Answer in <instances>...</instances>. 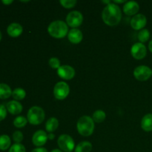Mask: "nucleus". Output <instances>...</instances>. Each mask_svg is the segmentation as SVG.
I'll use <instances>...</instances> for the list:
<instances>
[{"instance_id":"f257e3e1","label":"nucleus","mask_w":152,"mask_h":152,"mask_svg":"<svg viewBox=\"0 0 152 152\" xmlns=\"http://www.w3.org/2000/svg\"><path fill=\"white\" fill-rule=\"evenodd\" d=\"M102 18L105 24L108 26H116L122 19V12L117 4L111 2L103 9Z\"/></svg>"},{"instance_id":"f03ea898","label":"nucleus","mask_w":152,"mask_h":152,"mask_svg":"<svg viewBox=\"0 0 152 152\" xmlns=\"http://www.w3.org/2000/svg\"><path fill=\"white\" fill-rule=\"evenodd\" d=\"M94 121L88 116H83L77 121V131L83 137L91 136L94 131Z\"/></svg>"},{"instance_id":"7ed1b4c3","label":"nucleus","mask_w":152,"mask_h":152,"mask_svg":"<svg viewBox=\"0 0 152 152\" xmlns=\"http://www.w3.org/2000/svg\"><path fill=\"white\" fill-rule=\"evenodd\" d=\"M48 31L52 37L56 39H62L68 34V25L65 22L56 20L52 22L48 28Z\"/></svg>"},{"instance_id":"20e7f679","label":"nucleus","mask_w":152,"mask_h":152,"mask_svg":"<svg viewBox=\"0 0 152 152\" xmlns=\"http://www.w3.org/2000/svg\"><path fill=\"white\" fill-rule=\"evenodd\" d=\"M45 114L41 107L33 106L28 110L27 114V120L33 126H38L41 124L45 120Z\"/></svg>"},{"instance_id":"39448f33","label":"nucleus","mask_w":152,"mask_h":152,"mask_svg":"<svg viewBox=\"0 0 152 152\" xmlns=\"http://www.w3.org/2000/svg\"><path fill=\"white\" fill-rule=\"evenodd\" d=\"M59 148L62 151L71 152L75 149V143L70 135L62 134L59 137L57 140Z\"/></svg>"},{"instance_id":"423d86ee","label":"nucleus","mask_w":152,"mask_h":152,"mask_svg":"<svg viewBox=\"0 0 152 152\" xmlns=\"http://www.w3.org/2000/svg\"><path fill=\"white\" fill-rule=\"evenodd\" d=\"M70 93V87L65 82H59L56 83L53 88V95L59 100L65 99Z\"/></svg>"},{"instance_id":"0eeeda50","label":"nucleus","mask_w":152,"mask_h":152,"mask_svg":"<svg viewBox=\"0 0 152 152\" xmlns=\"http://www.w3.org/2000/svg\"><path fill=\"white\" fill-rule=\"evenodd\" d=\"M152 76V70L146 65H140L134 71V77L139 81H146Z\"/></svg>"},{"instance_id":"6e6552de","label":"nucleus","mask_w":152,"mask_h":152,"mask_svg":"<svg viewBox=\"0 0 152 152\" xmlns=\"http://www.w3.org/2000/svg\"><path fill=\"white\" fill-rule=\"evenodd\" d=\"M83 22V16L80 11L74 10L67 15L66 22L70 27L76 28L80 26Z\"/></svg>"},{"instance_id":"1a4fd4ad","label":"nucleus","mask_w":152,"mask_h":152,"mask_svg":"<svg viewBox=\"0 0 152 152\" xmlns=\"http://www.w3.org/2000/svg\"><path fill=\"white\" fill-rule=\"evenodd\" d=\"M131 53L134 59L140 60L144 59L146 56L147 48L142 43L137 42L132 45L131 48Z\"/></svg>"},{"instance_id":"9d476101","label":"nucleus","mask_w":152,"mask_h":152,"mask_svg":"<svg viewBox=\"0 0 152 152\" xmlns=\"http://www.w3.org/2000/svg\"><path fill=\"white\" fill-rule=\"evenodd\" d=\"M57 74L62 80H72L75 76V70L70 65H61L57 69Z\"/></svg>"},{"instance_id":"9b49d317","label":"nucleus","mask_w":152,"mask_h":152,"mask_svg":"<svg viewBox=\"0 0 152 152\" xmlns=\"http://www.w3.org/2000/svg\"><path fill=\"white\" fill-rule=\"evenodd\" d=\"M147 23V19L145 17V15L141 14V13H138L135 16H133L132 19H131V26L134 30L136 31H139V30L143 29L144 27L146 25Z\"/></svg>"},{"instance_id":"f8f14e48","label":"nucleus","mask_w":152,"mask_h":152,"mask_svg":"<svg viewBox=\"0 0 152 152\" xmlns=\"http://www.w3.org/2000/svg\"><path fill=\"white\" fill-rule=\"evenodd\" d=\"M48 140V134L45 131L39 130L34 134L32 137V142L34 145L37 147H42L46 143Z\"/></svg>"},{"instance_id":"ddd939ff","label":"nucleus","mask_w":152,"mask_h":152,"mask_svg":"<svg viewBox=\"0 0 152 152\" xmlns=\"http://www.w3.org/2000/svg\"><path fill=\"white\" fill-rule=\"evenodd\" d=\"M139 10V4L134 1H126L123 6V12L127 16H135Z\"/></svg>"},{"instance_id":"4468645a","label":"nucleus","mask_w":152,"mask_h":152,"mask_svg":"<svg viewBox=\"0 0 152 152\" xmlns=\"http://www.w3.org/2000/svg\"><path fill=\"white\" fill-rule=\"evenodd\" d=\"M7 32L10 37L16 38V37H19L23 32V28L22 25L16 22L10 24L7 28Z\"/></svg>"},{"instance_id":"2eb2a0df","label":"nucleus","mask_w":152,"mask_h":152,"mask_svg":"<svg viewBox=\"0 0 152 152\" xmlns=\"http://www.w3.org/2000/svg\"><path fill=\"white\" fill-rule=\"evenodd\" d=\"M68 40L73 44H79L83 39V33L81 31L77 28H73L68 34Z\"/></svg>"},{"instance_id":"dca6fc26","label":"nucleus","mask_w":152,"mask_h":152,"mask_svg":"<svg viewBox=\"0 0 152 152\" xmlns=\"http://www.w3.org/2000/svg\"><path fill=\"white\" fill-rule=\"evenodd\" d=\"M6 108L10 114H13V115L19 114L22 111V104L16 100L10 101L7 102L6 105Z\"/></svg>"},{"instance_id":"f3484780","label":"nucleus","mask_w":152,"mask_h":152,"mask_svg":"<svg viewBox=\"0 0 152 152\" xmlns=\"http://www.w3.org/2000/svg\"><path fill=\"white\" fill-rule=\"evenodd\" d=\"M141 128L146 132H152V114H148L142 117Z\"/></svg>"},{"instance_id":"a211bd4d","label":"nucleus","mask_w":152,"mask_h":152,"mask_svg":"<svg viewBox=\"0 0 152 152\" xmlns=\"http://www.w3.org/2000/svg\"><path fill=\"white\" fill-rule=\"evenodd\" d=\"M59 127V120L56 117H50L45 123V129L49 133H53Z\"/></svg>"},{"instance_id":"6ab92c4d","label":"nucleus","mask_w":152,"mask_h":152,"mask_svg":"<svg viewBox=\"0 0 152 152\" xmlns=\"http://www.w3.org/2000/svg\"><path fill=\"white\" fill-rule=\"evenodd\" d=\"M12 96L11 88L5 83H0V99H6Z\"/></svg>"},{"instance_id":"aec40b11","label":"nucleus","mask_w":152,"mask_h":152,"mask_svg":"<svg viewBox=\"0 0 152 152\" xmlns=\"http://www.w3.org/2000/svg\"><path fill=\"white\" fill-rule=\"evenodd\" d=\"M92 150V144L88 141H83L80 142L75 147V152H91Z\"/></svg>"},{"instance_id":"412c9836","label":"nucleus","mask_w":152,"mask_h":152,"mask_svg":"<svg viewBox=\"0 0 152 152\" xmlns=\"http://www.w3.org/2000/svg\"><path fill=\"white\" fill-rule=\"evenodd\" d=\"M11 144L10 137L6 134H3L0 136V150L6 151L8 149Z\"/></svg>"},{"instance_id":"4be33fe9","label":"nucleus","mask_w":152,"mask_h":152,"mask_svg":"<svg viewBox=\"0 0 152 152\" xmlns=\"http://www.w3.org/2000/svg\"><path fill=\"white\" fill-rule=\"evenodd\" d=\"M105 117H106V114H105V111H102V110H97V111L94 112L91 118L93 119L94 122L99 123L103 122L105 120Z\"/></svg>"},{"instance_id":"5701e85b","label":"nucleus","mask_w":152,"mask_h":152,"mask_svg":"<svg viewBox=\"0 0 152 152\" xmlns=\"http://www.w3.org/2000/svg\"><path fill=\"white\" fill-rule=\"evenodd\" d=\"M26 96V92L22 88H16L12 91V96L16 100H22Z\"/></svg>"},{"instance_id":"b1692460","label":"nucleus","mask_w":152,"mask_h":152,"mask_svg":"<svg viewBox=\"0 0 152 152\" xmlns=\"http://www.w3.org/2000/svg\"><path fill=\"white\" fill-rule=\"evenodd\" d=\"M138 39L141 43L143 44L144 42H146L150 38V32L148 29H142L138 33Z\"/></svg>"},{"instance_id":"393cba45","label":"nucleus","mask_w":152,"mask_h":152,"mask_svg":"<svg viewBox=\"0 0 152 152\" xmlns=\"http://www.w3.org/2000/svg\"><path fill=\"white\" fill-rule=\"evenodd\" d=\"M27 123H28V120L23 116H19L13 120V125L15 127L18 128V129L25 127L27 125Z\"/></svg>"},{"instance_id":"a878e982","label":"nucleus","mask_w":152,"mask_h":152,"mask_svg":"<svg viewBox=\"0 0 152 152\" xmlns=\"http://www.w3.org/2000/svg\"><path fill=\"white\" fill-rule=\"evenodd\" d=\"M8 152H26V149L22 144L14 143L9 148Z\"/></svg>"},{"instance_id":"bb28decb","label":"nucleus","mask_w":152,"mask_h":152,"mask_svg":"<svg viewBox=\"0 0 152 152\" xmlns=\"http://www.w3.org/2000/svg\"><path fill=\"white\" fill-rule=\"evenodd\" d=\"M62 6L65 8L71 9L73 8L77 4V1L76 0H60L59 1Z\"/></svg>"},{"instance_id":"cd10ccee","label":"nucleus","mask_w":152,"mask_h":152,"mask_svg":"<svg viewBox=\"0 0 152 152\" xmlns=\"http://www.w3.org/2000/svg\"><path fill=\"white\" fill-rule=\"evenodd\" d=\"M49 65L53 69H58L60 65V61L56 57H51L49 59Z\"/></svg>"},{"instance_id":"c85d7f7f","label":"nucleus","mask_w":152,"mask_h":152,"mask_svg":"<svg viewBox=\"0 0 152 152\" xmlns=\"http://www.w3.org/2000/svg\"><path fill=\"white\" fill-rule=\"evenodd\" d=\"M23 134L19 131H16L13 134V140L16 143H20L23 140Z\"/></svg>"},{"instance_id":"c756f323","label":"nucleus","mask_w":152,"mask_h":152,"mask_svg":"<svg viewBox=\"0 0 152 152\" xmlns=\"http://www.w3.org/2000/svg\"><path fill=\"white\" fill-rule=\"evenodd\" d=\"M7 117V108L0 104V121H2Z\"/></svg>"},{"instance_id":"7c9ffc66","label":"nucleus","mask_w":152,"mask_h":152,"mask_svg":"<svg viewBox=\"0 0 152 152\" xmlns=\"http://www.w3.org/2000/svg\"><path fill=\"white\" fill-rule=\"evenodd\" d=\"M31 152H48V150L46 149L45 148H43V147H38V148L33 150Z\"/></svg>"},{"instance_id":"2f4dec72","label":"nucleus","mask_w":152,"mask_h":152,"mask_svg":"<svg viewBox=\"0 0 152 152\" xmlns=\"http://www.w3.org/2000/svg\"><path fill=\"white\" fill-rule=\"evenodd\" d=\"M1 2H2L3 4H7V5H8V4H12V3H13V1H12V0H8V1H7V0H3V1H1Z\"/></svg>"},{"instance_id":"473e14b6","label":"nucleus","mask_w":152,"mask_h":152,"mask_svg":"<svg viewBox=\"0 0 152 152\" xmlns=\"http://www.w3.org/2000/svg\"><path fill=\"white\" fill-rule=\"evenodd\" d=\"M54 137H55V135L53 134V133H49L48 134V139L53 140L54 139Z\"/></svg>"},{"instance_id":"72a5a7b5","label":"nucleus","mask_w":152,"mask_h":152,"mask_svg":"<svg viewBox=\"0 0 152 152\" xmlns=\"http://www.w3.org/2000/svg\"><path fill=\"white\" fill-rule=\"evenodd\" d=\"M148 49H149L150 51L152 53V40L148 43Z\"/></svg>"},{"instance_id":"f704fd0d","label":"nucleus","mask_w":152,"mask_h":152,"mask_svg":"<svg viewBox=\"0 0 152 152\" xmlns=\"http://www.w3.org/2000/svg\"><path fill=\"white\" fill-rule=\"evenodd\" d=\"M114 3H117V4H122V3H125V2H126V1H125V0H123V1H117V0H116V1H114Z\"/></svg>"},{"instance_id":"c9c22d12","label":"nucleus","mask_w":152,"mask_h":152,"mask_svg":"<svg viewBox=\"0 0 152 152\" xmlns=\"http://www.w3.org/2000/svg\"><path fill=\"white\" fill-rule=\"evenodd\" d=\"M50 152H63L62 151V150H60V149H58V148H56V149H53V150H52Z\"/></svg>"},{"instance_id":"e433bc0d","label":"nucleus","mask_w":152,"mask_h":152,"mask_svg":"<svg viewBox=\"0 0 152 152\" xmlns=\"http://www.w3.org/2000/svg\"><path fill=\"white\" fill-rule=\"evenodd\" d=\"M1 37H2V35H1V31H0V41H1Z\"/></svg>"}]
</instances>
